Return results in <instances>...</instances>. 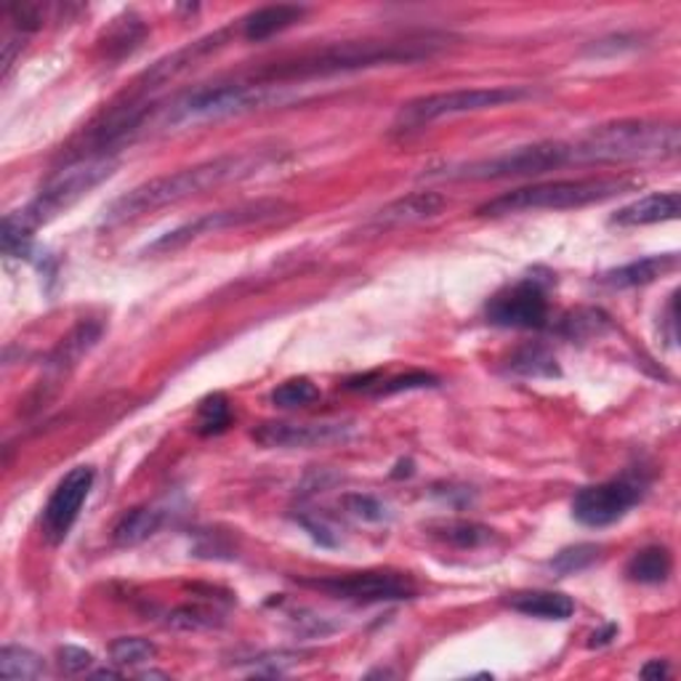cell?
<instances>
[{
	"instance_id": "obj_2",
	"label": "cell",
	"mask_w": 681,
	"mask_h": 681,
	"mask_svg": "<svg viewBox=\"0 0 681 681\" xmlns=\"http://www.w3.org/2000/svg\"><path fill=\"white\" fill-rule=\"evenodd\" d=\"M440 43L428 38L418 40H359V43H338L330 49L304 53L293 61H280V65L267 67L258 72V80L269 83H304V80H323L333 75H346L357 70H371L381 65H402V61H421L428 59Z\"/></svg>"
},
{
	"instance_id": "obj_33",
	"label": "cell",
	"mask_w": 681,
	"mask_h": 681,
	"mask_svg": "<svg viewBox=\"0 0 681 681\" xmlns=\"http://www.w3.org/2000/svg\"><path fill=\"white\" fill-rule=\"evenodd\" d=\"M214 612L203 610V608H179L174 610L168 615V625H174V629L181 631H200V629H210V625H216Z\"/></svg>"
},
{
	"instance_id": "obj_36",
	"label": "cell",
	"mask_w": 681,
	"mask_h": 681,
	"mask_svg": "<svg viewBox=\"0 0 681 681\" xmlns=\"http://www.w3.org/2000/svg\"><path fill=\"white\" fill-rule=\"evenodd\" d=\"M612 639H618V625L615 623H608V625H604V629H599V631L591 633L589 647H591V650H599V647L612 644Z\"/></svg>"
},
{
	"instance_id": "obj_30",
	"label": "cell",
	"mask_w": 681,
	"mask_h": 681,
	"mask_svg": "<svg viewBox=\"0 0 681 681\" xmlns=\"http://www.w3.org/2000/svg\"><path fill=\"white\" fill-rule=\"evenodd\" d=\"M432 386H440L437 376H432V373H424V371H413V373H407V376L378 381V384H373L367 392H373L376 397H389V394H397V392L432 389Z\"/></svg>"
},
{
	"instance_id": "obj_24",
	"label": "cell",
	"mask_w": 681,
	"mask_h": 681,
	"mask_svg": "<svg viewBox=\"0 0 681 681\" xmlns=\"http://www.w3.org/2000/svg\"><path fill=\"white\" fill-rule=\"evenodd\" d=\"M197 434L203 437H216V434H224L231 426V405L227 399V394L214 392L208 394L206 399L200 402L197 407Z\"/></svg>"
},
{
	"instance_id": "obj_5",
	"label": "cell",
	"mask_w": 681,
	"mask_h": 681,
	"mask_svg": "<svg viewBox=\"0 0 681 681\" xmlns=\"http://www.w3.org/2000/svg\"><path fill=\"white\" fill-rule=\"evenodd\" d=\"M636 187L633 179L623 176H589V179H560L533 187H520L503 193L485 206L476 208L480 219H503V216L530 214V210H570L585 208L594 203L612 200V197L631 193Z\"/></svg>"
},
{
	"instance_id": "obj_20",
	"label": "cell",
	"mask_w": 681,
	"mask_h": 681,
	"mask_svg": "<svg viewBox=\"0 0 681 681\" xmlns=\"http://www.w3.org/2000/svg\"><path fill=\"white\" fill-rule=\"evenodd\" d=\"M162 524V511L152 506H139L126 511L115 524L112 537L118 546H139L147 537H152Z\"/></svg>"
},
{
	"instance_id": "obj_19",
	"label": "cell",
	"mask_w": 681,
	"mask_h": 681,
	"mask_svg": "<svg viewBox=\"0 0 681 681\" xmlns=\"http://www.w3.org/2000/svg\"><path fill=\"white\" fill-rule=\"evenodd\" d=\"M304 13H306L304 6H288V3L264 6V9L248 13V17L243 19V36L258 43V40H267L272 36H277V32L288 30V27L296 24Z\"/></svg>"
},
{
	"instance_id": "obj_31",
	"label": "cell",
	"mask_w": 681,
	"mask_h": 681,
	"mask_svg": "<svg viewBox=\"0 0 681 681\" xmlns=\"http://www.w3.org/2000/svg\"><path fill=\"white\" fill-rule=\"evenodd\" d=\"M608 328H610L608 315H602V312H596V309H581L572 317L564 319L562 333L568 338H585V336H594V333L599 336V333Z\"/></svg>"
},
{
	"instance_id": "obj_17",
	"label": "cell",
	"mask_w": 681,
	"mask_h": 681,
	"mask_svg": "<svg viewBox=\"0 0 681 681\" xmlns=\"http://www.w3.org/2000/svg\"><path fill=\"white\" fill-rule=\"evenodd\" d=\"M506 604L514 612L527 618H537V621H568L575 612V602L572 596L562 594V591H546V589H535V591H514L509 594Z\"/></svg>"
},
{
	"instance_id": "obj_6",
	"label": "cell",
	"mask_w": 681,
	"mask_h": 681,
	"mask_svg": "<svg viewBox=\"0 0 681 681\" xmlns=\"http://www.w3.org/2000/svg\"><path fill=\"white\" fill-rule=\"evenodd\" d=\"M564 166H575L570 141H537V145L509 149V152L495 155V158L434 168L428 170V176H432V179H451V181H495V179H522V176H543L549 174V170Z\"/></svg>"
},
{
	"instance_id": "obj_34",
	"label": "cell",
	"mask_w": 681,
	"mask_h": 681,
	"mask_svg": "<svg viewBox=\"0 0 681 681\" xmlns=\"http://www.w3.org/2000/svg\"><path fill=\"white\" fill-rule=\"evenodd\" d=\"M57 658H59L61 671H67V673H83L91 669V663H93L91 652H86L83 647H72V644L61 647V650L57 652Z\"/></svg>"
},
{
	"instance_id": "obj_3",
	"label": "cell",
	"mask_w": 681,
	"mask_h": 681,
	"mask_svg": "<svg viewBox=\"0 0 681 681\" xmlns=\"http://www.w3.org/2000/svg\"><path fill=\"white\" fill-rule=\"evenodd\" d=\"M118 170V160L112 155H93L88 160H78L65 170H59L53 179L36 195V200L27 203L22 210L9 214L3 221V250L9 256H30L32 231L40 224H49L80 203L83 197L97 189Z\"/></svg>"
},
{
	"instance_id": "obj_9",
	"label": "cell",
	"mask_w": 681,
	"mask_h": 681,
	"mask_svg": "<svg viewBox=\"0 0 681 681\" xmlns=\"http://www.w3.org/2000/svg\"><path fill=\"white\" fill-rule=\"evenodd\" d=\"M302 585L323 591L325 596L354 604L402 602V599H415V594H418V589H415L411 578L392 570H367V572H349V575L309 578V581H302Z\"/></svg>"
},
{
	"instance_id": "obj_25",
	"label": "cell",
	"mask_w": 681,
	"mask_h": 681,
	"mask_svg": "<svg viewBox=\"0 0 681 681\" xmlns=\"http://www.w3.org/2000/svg\"><path fill=\"white\" fill-rule=\"evenodd\" d=\"M0 673L6 679H40L46 673V663L36 652L9 644L0 652Z\"/></svg>"
},
{
	"instance_id": "obj_26",
	"label": "cell",
	"mask_w": 681,
	"mask_h": 681,
	"mask_svg": "<svg viewBox=\"0 0 681 681\" xmlns=\"http://www.w3.org/2000/svg\"><path fill=\"white\" fill-rule=\"evenodd\" d=\"M437 535L455 549H476L493 537V530L485 527V524H480V522L458 520V522L442 524V527H437Z\"/></svg>"
},
{
	"instance_id": "obj_23",
	"label": "cell",
	"mask_w": 681,
	"mask_h": 681,
	"mask_svg": "<svg viewBox=\"0 0 681 681\" xmlns=\"http://www.w3.org/2000/svg\"><path fill=\"white\" fill-rule=\"evenodd\" d=\"M99 336H101V325L99 323H80L78 328H75L70 336H67L57 346V352L51 354L49 363L53 367H65V365L78 363V359L83 357V354L91 349L93 344H97Z\"/></svg>"
},
{
	"instance_id": "obj_35",
	"label": "cell",
	"mask_w": 681,
	"mask_h": 681,
	"mask_svg": "<svg viewBox=\"0 0 681 681\" xmlns=\"http://www.w3.org/2000/svg\"><path fill=\"white\" fill-rule=\"evenodd\" d=\"M293 663H298L296 652H269V655L254 658V671L256 673H269V677H275V673H283Z\"/></svg>"
},
{
	"instance_id": "obj_32",
	"label": "cell",
	"mask_w": 681,
	"mask_h": 681,
	"mask_svg": "<svg viewBox=\"0 0 681 681\" xmlns=\"http://www.w3.org/2000/svg\"><path fill=\"white\" fill-rule=\"evenodd\" d=\"M344 506L352 516H357V520H363V522H386V520H389V509H386L378 499H373V495H363V493L346 495Z\"/></svg>"
},
{
	"instance_id": "obj_37",
	"label": "cell",
	"mask_w": 681,
	"mask_h": 681,
	"mask_svg": "<svg viewBox=\"0 0 681 681\" xmlns=\"http://www.w3.org/2000/svg\"><path fill=\"white\" fill-rule=\"evenodd\" d=\"M671 673V665L665 663V660H650V663L644 665L642 671H639V677L644 679H665Z\"/></svg>"
},
{
	"instance_id": "obj_18",
	"label": "cell",
	"mask_w": 681,
	"mask_h": 681,
	"mask_svg": "<svg viewBox=\"0 0 681 681\" xmlns=\"http://www.w3.org/2000/svg\"><path fill=\"white\" fill-rule=\"evenodd\" d=\"M679 267V256L677 254H660V256H647L639 258V261L623 264V267L604 272L599 277V283L608 285V288L623 290V288H636V285H650L655 283L658 277L669 275Z\"/></svg>"
},
{
	"instance_id": "obj_12",
	"label": "cell",
	"mask_w": 681,
	"mask_h": 681,
	"mask_svg": "<svg viewBox=\"0 0 681 681\" xmlns=\"http://www.w3.org/2000/svg\"><path fill=\"white\" fill-rule=\"evenodd\" d=\"M487 323L499 328L537 330L549 325V293L537 277L509 285L506 290L495 293L487 304Z\"/></svg>"
},
{
	"instance_id": "obj_10",
	"label": "cell",
	"mask_w": 681,
	"mask_h": 681,
	"mask_svg": "<svg viewBox=\"0 0 681 681\" xmlns=\"http://www.w3.org/2000/svg\"><path fill=\"white\" fill-rule=\"evenodd\" d=\"M275 97L269 93V86H208L197 88V91L187 93L181 101L174 105V115H168L170 122H200V120H221L231 118V115H243L256 107L267 105Z\"/></svg>"
},
{
	"instance_id": "obj_27",
	"label": "cell",
	"mask_w": 681,
	"mask_h": 681,
	"mask_svg": "<svg viewBox=\"0 0 681 681\" xmlns=\"http://www.w3.org/2000/svg\"><path fill=\"white\" fill-rule=\"evenodd\" d=\"M317 399H319V389L304 376L283 381V384L272 392V405L285 407V411H293V407H306Z\"/></svg>"
},
{
	"instance_id": "obj_7",
	"label": "cell",
	"mask_w": 681,
	"mask_h": 681,
	"mask_svg": "<svg viewBox=\"0 0 681 681\" xmlns=\"http://www.w3.org/2000/svg\"><path fill=\"white\" fill-rule=\"evenodd\" d=\"M533 97V88L527 86H493V88H455V91L428 93V97L413 99L402 107L394 128L399 131H415L428 122L455 115L495 110V107L516 105V101Z\"/></svg>"
},
{
	"instance_id": "obj_13",
	"label": "cell",
	"mask_w": 681,
	"mask_h": 681,
	"mask_svg": "<svg viewBox=\"0 0 681 681\" xmlns=\"http://www.w3.org/2000/svg\"><path fill=\"white\" fill-rule=\"evenodd\" d=\"M93 480H97V474H93L91 466H75L51 493L43 516H40V527H43L46 541L53 543V546L67 541L80 511H83V503L91 495Z\"/></svg>"
},
{
	"instance_id": "obj_11",
	"label": "cell",
	"mask_w": 681,
	"mask_h": 681,
	"mask_svg": "<svg viewBox=\"0 0 681 681\" xmlns=\"http://www.w3.org/2000/svg\"><path fill=\"white\" fill-rule=\"evenodd\" d=\"M290 214V206H285L280 200H256L245 203V206L216 210V214H203L200 219L184 224V227L168 231L160 240L149 245V254H168V250L184 248L193 240H200L206 235H216V231L235 229V227H250V224H267Z\"/></svg>"
},
{
	"instance_id": "obj_29",
	"label": "cell",
	"mask_w": 681,
	"mask_h": 681,
	"mask_svg": "<svg viewBox=\"0 0 681 681\" xmlns=\"http://www.w3.org/2000/svg\"><path fill=\"white\" fill-rule=\"evenodd\" d=\"M110 655L115 665H139L158 655V647L141 636H122L112 642Z\"/></svg>"
},
{
	"instance_id": "obj_1",
	"label": "cell",
	"mask_w": 681,
	"mask_h": 681,
	"mask_svg": "<svg viewBox=\"0 0 681 681\" xmlns=\"http://www.w3.org/2000/svg\"><path fill=\"white\" fill-rule=\"evenodd\" d=\"M267 160L269 155L264 152L221 155V158L197 162L193 168H181L176 170V174L149 179L131 189L128 195L110 203L105 216H101V224H105V227H115V224L139 219V216L152 214V210L174 206V203L187 200V197L208 193V189L221 187V184L227 181L248 179V176L258 174V168L267 166Z\"/></svg>"
},
{
	"instance_id": "obj_22",
	"label": "cell",
	"mask_w": 681,
	"mask_h": 681,
	"mask_svg": "<svg viewBox=\"0 0 681 681\" xmlns=\"http://www.w3.org/2000/svg\"><path fill=\"white\" fill-rule=\"evenodd\" d=\"M509 371L524 378L560 376V367H556L554 354H551L546 346H537V344L522 346V349H516L514 354H511Z\"/></svg>"
},
{
	"instance_id": "obj_4",
	"label": "cell",
	"mask_w": 681,
	"mask_h": 681,
	"mask_svg": "<svg viewBox=\"0 0 681 681\" xmlns=\"http://www.w3.org/2000/svg\"><path fill=\"white\" fill-rule=\"evenodd\" d=\"M575 166H610V162H644L677 158L681 131L677 122L615 120L591 128L570 141Z\"/></svg>"
},
{
	"instance_id": "obj_14",
	"label": "cell",
	"mask_w": 681,
	"mask_h": 681,
	"mask_svg": "<svg viewBox=\"0 0 681 681\" xmlns=\"http://www.w3.org/2000/svg\"><path fill=\"white\" fill-rule=\"evenodd\" d=\"M354 432L352 424L340 421H304V424H290V421H267V424L254 428V442L261 447H283V451H296V447H325L333 442L349 440Z\"/></svg>"
},
{
	"instance_id": "obj_21",
	"label": "cell",
	"mask_w": 681,
	"mask_h": 681,
	"mask_svg": "<svg viewBox=\"0 0 681 681\" xmlns=\"http://www.w3.org/2000/svg\"><path fill=\"white\" fill-rule=\"evenodd\" d=\"M671 570H673V560H671L669 549L647 546L631 556L629 568H625V575H629L633 583L658 585V583L669 581Z\"/></svg>"
},
{
	"instance_id": "obj_8",
	"label": "cell",
	"mask_w": 681,
	"mask_h": 681,
	"mask_svg": "<svg viewBox=\"0 0 681 681\" xmlns=\"http://www.w3.org/2000/svg\"><path fill=\"white\" fill-rule=\"evenodd\" d=\"M647 487L650 482L642 472H625L615 480L589 485L578 490L572 499V516L585 527H610L644 501Z\"/></svg>"
},
{
	"instance_id": "obj_28",
	"label": "cell",
	"mask_w": 681,
	"mask_h": 681,
	"mask_svg": "<svg viewBox=\"0 0 681 681\" xmlns=\"http://www.w3.org/2000/svg\"><path fill=\"white\" fill-rule=\"evenodd\" d=\"M599 551H602V546H596V543H578V546L562 549L560 554L549 562V568L560 578L572 575V572L591 568V564L599 560Z\"/></svg>"
},
{
	"instance_id": "obj_15",
	"label": "cell",
	"mask_w": 681,
	"mask_h": 681,
	"mask_svg": "<svg viewBox=\"0 0 681 681\" xmlns=\"http://www.w3.org/2000/svg\"><path fill=\"white\" fill-rule=\"evenodd\" d=\"M447 208V197L440 193H413L399 197V200L389 203L373 216L367 227L371 229H399V227H411V224H421L428 219H437L442 210Z\"/></svg>"
},
{
	"instance_id": "obj_16",
	"label": "cell",
	"mask_w": 681,
	"mask_h": 681,
	"mask_svg": "<svg viewBox=\"0 0 681 681\" xmlns=\"http://www.w3.org/2000/svg\"><path fill=\"white\" fill-rule=\"evenodd\" d=\"M679 210H681V197L679 193H652L647 197H639V200H633L631 206L618 208V214L612 216L610 224L612 227H647V224H660V221H673L679 219Z\"/></svg>"
}]
</instances>
